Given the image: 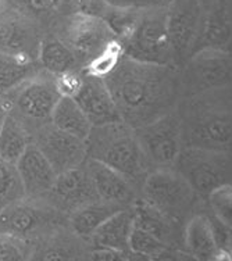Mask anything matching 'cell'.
I'll return each instance as SVG.
<instances>
[{
	"label": "cell",
	"instance_id": "16",
	"mask_svg": "<svg viewBox=\"0 0 232 261\" xmlns=\"http://www.w3.org/2000/svg\"><path fill=\"white\" fill-rule=\"evenodd\" d=\"M42 39L28 15L17 10L0 13V53L30 56L38 60Z\"/></svg>",
	"mask_w": 232,
	"mask_h": 261
},
{
	"label": "cell",
	"instance_id": "43",
	"mask_svg": "<svg viewBox=\"0 0 232 261\" xmlns=\"http://www.w3.org/2000/svg\"><path fill=\"white\" fill-rule=\"evenodd\" d=\"M228 241H229V245H231V249H232V231L231 229H228Z\"/></svg>",
	"mask_w": 232,
	"mask_h": 261
},
{
	"label": "cell",
	"instance_id": "23",
	"mask_svg": "<svg viewBox=\"0 0 232 261\" xmlns=\"http://www.w3.org/2000/svg\"><path fill=\"white\" fill-rule=\"evenodd\" d=\"M41 71L38 60L30 56L0 53V97H7Z\"/></svg>",
	"mask_w": 232,
	"mask_h": 261
},
{
	"label": "cell",
	"instance_id": "42",
	"mask_svg": "<svg viewBox=\"0 0 232 261\" xmlns=\"http://www.w3.org/2000/svg\"><path fill=\"white\" fill-rule=\"evenodd\" d=\"M50 2H51V6L55 7V10H56V9H60V6L63 5V2H64V0H50Z\"/></svg>",
	"mask_w": 232,
	"mask_h": 261
},
{
	"label": "cell",
	"instance_id": "28",
	"mask_svg": "<svg viewBox=\"0 0 232 261\" xmlns=\"http://www.w3.org/2000/svg\"><path fill=\"white\" fill-rule=\"evenodd\" d=\"M51 125L66 134L86 141L92 130V124L74 99L60 97L51 114Z\"/></svg>",
	"mask_w": 232,
	"mask_h": 261
},
{
	"label": "cell",
	"instance_id": "26",
	"mask_svg": "<svg viewBox=\"0 0 232 261\" xmlns=\"http://www.w3.org/2000/svg\"><path fill=\"white\" fill-rule=\"evenodd\" d=\"M131 208L135 228L150 233L167 246H174V236L178 225L141 197H138Z\"/></svg>",
	"mask_w": 232,
	"mask_h": 261
},
{
	"label": "cell",
	"instance_id": "5",
	"mask_svg": "<svg viewBox=\"0 0 232 261\" xmlns=\"http://www.w3.org/2000/svg\"><path fill=\"white\" fill-rule=\"evenodd\" d=\"M124 57L157 65H174L167 24V7L143 10L137 25L121 42Z\"/></svg>",
	"mask_w": 232,
	"mask_h": 261
},
{
	"label": "cell",
	"instance_id": "3",
	"mask_svg": "<svg viewBox=\"0 0 232 261\" xmlns=\"http://www.w3.org/2000/svg\"><path fill=\"white\" fill-rule=\"evenodd\" d=\"M85 143L88 159L120 172L137 186L141 193L142 184L150 168L134 128L122 121L93 126Z\"/></svg>",
	"mask_w": 232,
	"mask_h": 261
},
{
	"label": "cell",
	"instance_id": "4",
	"mask_svg": "<svg viewBox=\"0 0 232 261\" xmlns=\"http://www.w3.org/2000/svg\"><path fill=\"white\" fill-rule=\"evenodd\" d=\"M139 197L163 213L175 225L182 221L187 224L196 214V207L204 203L174 168L151 170L142 184Z\"/></svg>",
	"mask_w": 232,
	"mask_h": 261
},
{
	"label": "cell",
	"instance_id": "27",
	"mask_svg": "<svg viewBox=\"0 0 232 261\" xmlns=\"http://www.w3.org/2000/svg\"><path fill=\"white\" fill-rule=\"evenodd\" d=\"M31 142L28 126L10 111L0 130V157L11 164H17Z\"/></svg>",
	"mask_w": 232,
	"mask_h": 261
},
{
	"label": "cell",
	"instance_id": "24",
	"mask_svg": "<svg viewBox=\"0 0 232 261\" xmlns=\"http://www.w3.org/2000/svg\"><path fill=\"white\" fill-rule=\"evenodd\" d=\"M38 63L42 70L53 76L68 71H82L84 65L78 56L57 36H46L41 42Z\"/></svg>",
	"mask_w": 232,
	"mask_h": 261
},
{
	"label": "cell",
	"instance_id": "21",
	"mask_svg": "<svg viewBox=\"0 0 232 261\" xmlns=\"http://www.w3.org/2000/svg\"><path fill=\"white\" fill-rule=\"evenodd\" d=\"M184 250L199 261H209L218 246L217 224L204 213H196L184 225Z\"/></svg>",
	"mask_w": 232,
	"mask_h": 261
},
{
	"label": "cell",
	"instance_id": "10",
	"mask_svg": "<svg viewBox=\"0 0 232 261\" xmlns=\"http://www.w3.org/2000/svg\"><path fill=\"white\" fill-rule=\"evenodd\" d=\"M185 99L232 86V51L204 49L181 67Z\"/></svg>",
	"mask_w": 232,
	"mask_h": 261
},
{
	"label": "cell",
	"instance_id": "14",
	"mask_svg": "<svg viewBox=\"0 0 232 261\" xmlns=\"http://www.w3.org/2000/svg\"><path fill=\"white\" fill-rule=\"evenodd\" d=\"M204 49L232 51V0H200L195 53Z\"/></svg>",
	"mask_w": 232,
	"mask_h": 261
},
{
	"label": "cell",
	"instance_id": "12",
	"mask_svg": "<svg viewBox=\"0 0 232 261\" xmlns=\"http://www.w3.org/2000/svg\"><path fill=\"white\" fill-rule=\"evenodd\" d=\"M167 24L174 65H185L196 47L200 24V0H172L167 7Z\"/></svg>",
	"mask_w": 232,
	"mask_h": 261
},
{
	"label": "cell",
	"instance_id": "34",
	"mask_svg": "<svg viewBox=\"0 0 232 261\" xmlns=\"http://www.w3.org/2000/svg\"><path fill=\"white\" fill-rule=\"evenodd\" d=\"M166 247L167 245H164L162 241H159L157 238L134 226L131 236H130V249L132 251H137V253L149 256L151 258Z\"/></svg>",
	"mask_w": 232,
	"mask_h": 261
},
{
	"label": "cell",
	"instance_id": "15",
	"mask_svg": "<svg viewBox=\"0 0 232 261\" xmlns=\"http://www.w3.org/2000/svg\"><path fill=\"white\" fill-rule=\"evenodd\" d=\"M46 201L64 216H70L78 208L100 200L93 189L85 166H81L56 176L55 185L46 197Z\"/></svg>",
	"mask_w": 232,
	"mask_h": 261
},
{
	"label": "cell",
	"instance_id": "2",
	"mask_svg": "<svg viewBox=\"0 0 232 261\" xmlns=\"http://www.w3.org/2000/svg\"><path fill=\"white\" fill-rule=\"evenodd\" d=\"M184 147L232 153V86L184 99Z\"/></svg>",
	"mask_w": 232,
	"mask_h": 261
},
{
	"label": "cell",
	"instance_id": "39",
	"mask_svg": "<svg viewBox=\"0 0 232 261\" xmlns=\"http://www.w3.org/2000/svg\"><path fill=\"white\" fill-rule=\"evenodd\" d=\"M151 261H199L191 254H188L184 249H178L174 246H167L162 251H159L156 256L151 257Z\"/></svg>",
	"mask_w": 232,
	"mask_h": 261
},
{
	"label": "cell",
	"instance_id": "9",
	"mask_svg": "<svg viewBox=\"0 0 232 261\" xmlns=\"http://www.w3.org/2000/svg\"><path fill=\"white\" fill-rule=\"evenodd\" d=\"M3 100L10 105L11 113L24 121L31 132L50 122L60 95L56 89L55 76L42 70L35 78L21 85Z\"/></svg>",
	"mask_w": 232,
	"mask_h": 261
},
{
	"label": "cell",
	"instance_id": "41",
	"mask_svg": "<svg viewBox=\"0 0 232 261\" xmlns=\"http://www.w3.org/2000/svg\"><path fill=\"white\" fill-rule=\"evenodd\" d=\"M9 113H10V105L0 97V130L3 128V124H5V121L6 118H7V116H9Z\"/></svg>",
	"mask_w": 232,
	"mask_h": 261
},
{
	"label": "cell",
	"instance_id": "29",
	"mask_svg": "<svg viewBox=\"0 0 232 261\" xmlns=\"http://www.w3.org/2000/svg\"><path fill=\"white\" fill-rule=\"evenodd\" d=\"M124 57L121 42L118 39L111 40L110 43L97 55L91 59L82 68V74L92 78L106 80Z\"/></svg>",
	"mask_w": 232,
	"mask_h": 261
},
{
	"label": "cell",
	"instance_id": "8",
	"mask_svg": "<svg viewBox=\"0 0 232 261\" xmlns=\"http://www.w3.org/2000/svg\"><path fill=\"white\" fill-rule=\"evenodd\" d=\"M135 134L150 171L174 168L184 149L179 107L162 118L138 128Z\"/></svg>",
	"mask_w": 232,
	"mask_h": 261
},
{
	"label": "cell",
	"instance_id": "18",
	"mask_svg": "<svg viewBox=\"0 0 232 261\" xmlns=\"http://www.w3.org/2000/svg\"><path fill=\"white\" fill-rule=\"evenodd\" d=\"M31 246L28 261H89L91 251L86 242L64 228H57L55 231L35 239Z\"/></svg>",
	"mask_w": 232,
	"mask_h": 261
},
{
	"label": "cell",
	"instance_id": "13",
	"mask_svg": "<svg viewBox=\"0 0 232 261\" xmlns=\"http://www.w3.org/2000/svg\"><path fill=\"white\" fill-rule=\"evenodd\" d=\"M31 139L50 163L57 175L84 166L88 159L85 141L57 129L51 122L31 130Z\"/></svg>",
	"mask_w": 232,
	"mask_h": 261
},
{
	"label": "cell",
	"instance_id": "36",
	"mask_svg": "<svg viewBox=\"0 0 232 261\" xmlns=\"http://www.w3.org/2000/svg\"><path fill=\"white\" fill-rule=\"evenodd\" d=\"M13 3L17 6L15 10L30 18L34 15H49L55 10L50 0H13Z\"/></svg>",
	"mask_w": 232,
	"mask_h": 261
},
{
	"label": "cell",
	"instance_id": "33",
	"mask_svg": "<svg viewBox=\"0 0 232 261\" xmlns=\"http://www.w3.org/2000/svg\"><path fill=\"white\" fill-rule=\"evenodd\" d=\"M30 253L31 246L27 241L0 235V261H28Z\"/></svg>",
	"mask_w": 232,
	"mask_h": 261
},
{
	"label": "cell",
	"instance_id": "35",
	"mask_svg": "<svg viewBox=\"0 0 232 261\" xmlns=\"http://www.w3.org/2000/svg\"><path fill=\"white\" fill-rule=\"evenodd\" d=\"M55 84L60 97L75 99L84 86V74L82 71H68L55 76Z\"/></svg>",
	"mask_w": 232,
	"mask_h": 261
},
{
	"label": "cell",
	"instance_id": "40",
	"mask_svg": "<svg viewBox=\"0 0 232 261\" xmlns=\"http://www.w3.org/2000/svg\"><path fill=\"white\" fill-rule=\"evenodd\" d=\"M125 251L109 250V249H92L89 261H126Z\"/></svg>",
	"mask_w": 232,
	"mask_h": 261
},
{
	"label": "cell",
	"instance_id": "7",
	"mask_svg": "<svg viewBox=\"0 0 232 261\" xmlns=\"http://www.w3.org/2000/svg\"><path fill=\"white\" fill-rule=\"evenodd\" d=\"M64 214L49 201L22 199L0 210V235L22 241L38 239L63 225Z\"/></svg>",
	"mask_w": 232,
	"mask_h": 261
},
{
	"label": "cell",
	"instance_id": "25",
	"mask_svg": "<svg viewBox=\"0 0 232 261\" xmlns=\"http://www.w3.org/2000/svg\"><path fill=\"white\" fill-rule=\"evenodd\" d=\"M124 208L125 207L113 204V203L95 201V203L86 204L74 213H71L67 218V225L72 233H75L78 238H81L84 241L89 242L91 236L97 231V228L103 222H106L110 217Z\"/></svg>",
	"mask_w": 232,
	"mask_h": 261
},
{
	"label": "cell",
	"instance_id": "30",
	"mask_svg": "<svg viewBox=\"0 0 232 261\" xmlns=\"http://www.w3.org/2000/svg\"><path fill=\"white\" fill-rule=\"evenodd\" d=\"M25 199L17 166L0 157V210Z\"/></svg>",
	"mask_w": 232,
	"mask_h": 261
},
{
	"label": "cell",
	"instance_id": "6",
	"mask_svg": "<svg viewBox=\"0 0 232 261\" xmlns=\"http://www.w3.org/2000/svg\"><path fill=\"white\" fill-rule=\"evenodd\" d=\"M174 170L206 201L213 191L232 184V153L184 147Z\"/></svg>",
	"mask_w": 232,
	"mask_h": 261
},
{
	"label": "cell",
	"instance_id": "19",
	"mask_svg": "<svg viewBox=\"0 0 232 261\" xmlns=\"http://www.w3.org/2000/svg\"><path fill=\"white\" fill-rule=\"evenodd\" d=\"M17 171L27 199L46 200L56 181V171L32 142L17 161Z\"/></svg>",
	"mask_w": 232,
	"mask_h": 261
},
{
	"label": "cell",
	"instance_id": "38",
	"mask_svg": "<svg viewBox=\"0 0 232 261\" xmlns=\"http://www.w3.org/2000/svg\"><path fill=\"white\" fill-rule=\"evenodd\" d=\"M218 246L209 261H232V249L228 241V229L217 222Z\"/></svg>",
	"mask_w": 232,
	"mask_h": 261
},
{
	"label": "cell",
	"instance_id": "31",
	"mask_svg": "<svg viewBox=\"0 0 232 261\" xmlns=\"http://www.w3.org/2000/svg\"><path fill=\"white\" fill-rule=\"evenodd\" d=\"M206 204L214 220L232 231V184L213 191L207 196Z\"/></svg>",
	"mask_w": 232,
	"mask_h": 261
},
{
	"label": "cell",
	"instance_id": "44",
	"mask_svg": "<svg viewBox=\"0 0 232 261\" xmlns=\"http://www.w3.org/2000/svg\"><path fill=\"white\" fill-rule=\"evenodd\" d=\"M0 13H2V0H0Z\"/></svg>",
	"mask_w": 232,
	"mask_h": 261
},
{
	"label": "cell",
	"instance_id": "11",
	"mask_svg": "<svg viewBox=\"0 0 232 261\" xmlns=\"http://www.w3.org/2000/svg\"><path fill=\"white\" fill-rule=\"evenodd\" d=\"M59 30L57 38L78 56L84 67L116 39L105 21L86 15L67 14Z\"/></svg>",
	"mask_w": 232,
	"mask_h": 261
},
{
	"label": "cell",
	"instance_id": "17",
	"mask_svg": "<svg viewBox=\"0 0 232 261\" xmlns=\"http://www.w3.org/2000/svg\"><path fill=\"white\" fill-rule=\"evenodd\" d=\"M84 166L100 201L128 208L138 200L139 189L120 172L92 159H86Z\"/></svg>",
	"mask_w": 232,
	"mask_h": 261
},
{
	"label": "cell",
	"instance_id": "1",
	"mask_svg": "<svg viewBox=\"0 0 232 261\" xmlns=\"http://www.w3.org/2000/svg\"><path fill=\"white\" fill-rule=\"evenodd\" d=\"M105 84L122 122L134 129L177 110L185 99L181 68L122 57Z\"/></svg>",
	"mask_w": 232,
	"mask_h": 261
},
{
	"label": "cell",
	"instance_id": "22",
	"mask_svg": "<svg viewBox=\"0 0 232 261\" xmlns=\"http://www.w3.org/2000/svg\"><path fill=\"white\" fill-rule=\"evenodd\" d=\"M134 229L132 208H124L103 222L97 231L91 236L89 243L92 249H109V250H128L130 236Z\"/></svg>",
	"mask_w": 232,
	"mask_h": 261
},
{
	"label": "cell",
	"instance_id": "32",
	"mask_svg": "<svg viewBox=\"0 0 232 261\" xmlns=\"http://www.w3.org/2000/svg\"><path fill=\"white\" fill-rule=\"evenodd\" d=\"M110 9L111 5L107 0H68V7L64 9V13L95 17L105 21Z\"/></svg>",
	"mask_w": 232,
	"mask_h": 261
},
{
	"label": "cell",
	"instance_id": "37",
	"mask_svg": "<svg viewBox=\"0 0 232 261\" xmlns=\"http://www.w3.org/2000/svg\"><path fill=\"white\" fill-rule=\"evenodd\" d=\"M172 0H107V3L120 9L131 10H153L168 7Z\"/></svg>",
	"mask_w": 232,
	"mask_h": 261
},
{
	"label": "cell",
	"instance_id": "20",
	"mask_svg": "<svg viewBox=\"0 0 232 261\" xmlns=\"http://www.w3.org/2000/svg\"><path fill=\"white\" fill-rule=\"evenodd\" d=\"M74 100L81 107L92 128L121 121L116 103L103 80L84 75V86Z\"/></svg>",
	"mask_w": 232,
	"mask_h": 261
}]
</instances>
